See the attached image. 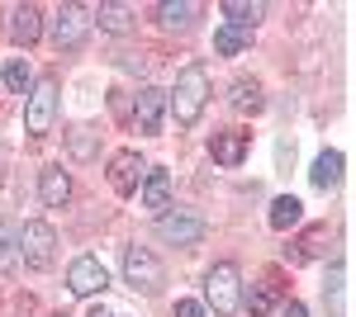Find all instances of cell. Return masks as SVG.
Here are the masks:
<instances>
[{"label":"cell","mask_w":356,"mask_h":317,"mask_svg":"<svg viewBox=\"0 0 356 317\" xmlns=\"http://www.w3.org/2000/svg\"><path fill=\"white\" fill-rule=\"evenodd\" d=\"M209 105V71L204 67H186L176 85L166 90V109H171V119L181 123V128H195L200 123V114Z\"/></svg>","instance_id":"6da1fadb"},{"label":"cell","mask_w":356,"mask_h":317,"mask_svg":"<svg viewBox=\"0 0 356 317\" xmlns=\"http://www.w3.org/2000/svg\"><path fill=\"white\" fill-rule=\"evenodd\" d=\"M204 298H209V308L214 317H233L238 313V303H243V280H238V265L233 261H219L209 275H204Z\"/></svg>","instance_id":"7a4b0ae2"},{"label":"cell","mask_w":356,"mask_h":317,"mask_svg":"<svg viewBox=\"0 0 356 317\" xmlns=\"http://www.w3.org/2000/svg\"><path fill=\"white\" fill-rule=\"evenodd\" d=\"M19 261L29 265V270H53L57 261V232H53V223H24L19 228Z\"/></svg>","instance_id":"3957f363"},{"label":"cell","mask_w":356,"mask_h":317,"mask_svg":"<svg viewBox=\"0 0 356 317\" xmlns=\"http://www.w3.org/2000/svg\"><path fill=\"white\" fill-rule=\"evenodd\" d=\"M162 261L147 251V246H129L124 251V284L129 289H138V293H157L162 289Z\"/></svg>","instance_id":"277c9868"},{"label":"cell","mask_w":356,"mask_h":317,"mask_svg":"<svg viewBox=\"0 0 356 317\" xmlns=\"http://www.w3.org/2000/svg\"><path fill=\"white\" fill-rule=\"evenodd\" d=\"M86 33H90V10L86 5H57V15H53V43L57 48H81L86 43Z\"/></svg>","instance_id":"5b68a950"},{"label":"cell","mask_w":356,"mask_h":317,"mask_svg":"<svg viewBox=\"0 0 356 317\" xmlns=\"http://www.w3.org/2000/svg\"><path fill=\"white\" fill-rule=\"evenodd\" d=\"M53 119H57V85L53 80H33L29 105H24V128L29 132H48Z\"/></svg>","instance_id":"8992f818"},{"label":"cell","mask_w":356,"mask_h":317,"mask_svg":"<svg viewBox=\"0 0 356 317\" xmlns=\"http://www.w3.org/2000/svg\"><path fill=\"white\" fill-rule=\"evenodd\" d=\"M162 119H166V90L143 85L134 95V128L147 132V137H157V132H162Z\"/></svg>","instance_id":"52a82bcc"},{"label":"cell","mask_w":356,"mask_h":317,"mask_svg":"<svg viewBox=\"0 0 356 317\" xmlns=\"http://www.w3.org/2000/svg\"><path fill=\"white\" fill-rule=\"evenodd\" d=\"M157 232H162V241H171V246H195V241H204L209 223L195 218V213H162V218H157Z\"/></svg>","instance_id":"ba28073f"},{"label":"cell","mask_w":356,"mask_h":317,"mask_svg":"<svg viewBox=\"0 0 356 317\" xmlns=\"http://www.w3.org/2000/svg\"><path fill=\"white\" fill-rule=\"evenodd\" d=\"M105 284H110V275H105V265L95 261V256H81V261H72V270H67V289L76 293V298L105 293Z\"/></svg>","instance_id":"9c48e42d"},{"label":"cell","mask_w":356,"mask_h":317,"mask_svg":"<svg viewBox=\"0 0 356 317\" xmlns=\"http://www.w3.org/2000/svg\"><path fill=\"white\" fill-rule=\"evenodd\" d=\"M143 175H147V166H143V157H138V152H114V161H110V185H114V194H134Z\"/></svg>","instance_id":"30bf717a"},{"label":"cell","mask_w":356,"mask_h":317,"mask_svg":"<svg viewBox=\"0 0 356 317\" xmlns=\"http://www.w3.org/2000/svg\"><path fill=\"white\" fill-rule=\"evenodd\" d=\"M247 147H252V132H238V128L214 132V142H209V152H214V161H219V166H243Z\"/></svg>","instance_id":"8fae6325"},{"label":"cell","mask_w":356,"mask_h":317,"mask_svg":"<svg viewBox=\"0 0 356 317\" xmlns=\"http://www.w3.org/2000/svg\"><path fill=\"white\" fill-rule=\"evenodd\" d=\"M38 33H43V15H38V5H15L10 10V38L29 48V43H38Z\"/></svg>","instance_id":"7c38bea8"},{"label":"cell","mask_w":356,"mask_h":317,"mask_svg":"<svg viewBox=\"0 0 356 317\" xmlns=\"http://www.w3.org/2000/svg\"><path fill=\"white\" fill-rule=\"evenodd\" d=\"M38 194H43V204H48V209H62V204L72 199V175H67L62 166L38 171Z\"/></svg>","instance_id":"4fadbf2b"},{"label":"cell","mask_w":356,"mask_h":317,"mask_svg":"<svg viewBox=\"0 0 356 317\" xmlns=\"http://www.w3.org/2000/svg\"><path fill=\"white\" fill-rule=\"evenodd\" d=\"M143 209H152V213L171 209V175L166 171H147L143 175Z\"/></svg>","instance_id":"5bb4252c"},{"label":"cell","mask_w":356,"mask_h":317,"mask_svg":"<svg viewBox=\"0 0 356 317\" xmlns=\"http://www.w3.org/2000/svg\"><path fill=\"white\" fill-rule=\"evenodd\" d=\"M228 105L238 109V114H261V109H266L261 85H257V80H247V76H238V80H233V90H228Z\"/></svg>","instance_id":"9a60e30c"},{"label":"cell","mask_w":356,"mask_h":317,"mask_svg":"<svg viewBox=\"0 0 356 317\" xmlns=\"http://www.w3.org/2000/svg\"><path fill=\"white\" fill-rule=\"evenodd\" d=\"M300 218H304V204L295 199V194H280V199L271 204V213H266V223H271L275 232H285V228H295Z\"/></svg>","instance_id":"2e32d148"},{"label":"cell","mask_w":356,"mask_h":317,"mask_svg":"<svg viewBox=\"0 0 356 317\" xmlns=\"http://www.w3.org/2000/svg\"><path fill=\"white\" fill-rule=\"evenodd\" d=\"M342 166H347V161H342V152H318V161H314V185L318 189H332L337 185V180H342Z\"/></svg>","instance_id":"e0dca14e"},{"label":"cell","mask_w":356,"mask_h":317,"mask_svg":"<svg viewBox=\"0 0 356 317\" xmlns=\"http://www.w3.org/2000/svg\"><path fill=\"white\" fill-rule=\"evenodd\" d=\"M247 43H252V28H238V24L214 28V53H219V57H238Z\"/></svg>","instance_id":"ac0fdd59"},{"label":"cell","mask_w":356,"mask_h":317,"mask_svg":"<svg viewBox=\"0 0 356 317\" xmlns=\"http://www.w3.org/2000/svg\"><path fill=\"white\" fill-rule=\"evenodd\" d=\"M19 265V223H0V275H10Z\"/></svg>","instance_id":"d6986e66"},{"label":"cell","mask_w":356,"mask_h":317,"mask_svg":"<svg viewBox=\"0 0 356 317\" xmlns=\"http://www.w3.org/2000/svg\"><path fill=\"white\" fill-rule=\"evenodd\" d=\"M157 19H162L166 28H186L195 19V5L191 0H162V5H157Z\"/></svg>","instance_id":"ffe728a7"},{"label":"cell","mask_w":356,"mask_h":317,"mask_svg":"<svg viewBox=\"0 0 356 317\" xmlns=\"http://www.w3.org/2000/svg\"><path fill=\"white\" fill-rule=\"evenodd\" d=\"M0 76H5V85H10L15 95H29V90H33V71H29V62H19V57H10Z\"/></svg>","instance_id":"44dd1931"},{"label":"cell","mask_w":356,"mask_h":317,"mask_svg":"<svg viewBox=\"0 0 356 317\" xmlns=\"http://www.w3.org/2000/svg\"><path fill=\"white\" fill-rule=\"evenodd\" d=\"M247 308H252V317H271V313H275V284H271V280L252 284V293H247Z\"/></svg>","instance_id":"7402d4cb"},{"label":"cell","mask_w":356,"mask_h":317,"mask_svg":"<svg viewBox=\"0 0 356 317\" xmlns=\"http://www.w3.org/2000/svg\"><path fill=\"white\" fill-rule=\"evenodd\" d=\"M223 15H228V24H238V28H257L261 5H247V0H223Z\"/></svg>","instance_id":"603a6c76"},{"label":"cell","mask_w":356,"mask_h":317,"mask_svg":"<svg viewBox=\"0 0 356 317\" xmlns=\"http://www.w3.org/2000/svg\"><path fill=\"white\" fill-rule=\"evenodd\" d=\"M129 15H134L129 5H100V10H95L100 28H110V33H124V28H129ZM95 19H90V24H95Z\"/></svg>","instance_id":"cb8c5ba5"},{"label":"cell","mask_w":356,"mask_h":317,"mask_svg":"<svg viewBox=\"0 0 356 317\" xmlns=\"http://www.w3.org/2000/svg\"><path fill=\"white\" fill-rule=\"evenodd\" d=\"M67 142H72V157H90V152H95L90 128H72V137H67Z\"/></svg>","instance_id":"d4e9b609"},{"label":"cell","mask_w":356,"mask_h":317,"mask_svg":"<svg viewBox=\"0 0 356 317\" xmlns=\"http://www.w3.org/2000/svg\"><path fill=\"white\" fill-rule=\"evenodd\" d=\"M176 317H209V308L195 303V298H181V303H176Z\"/></svg>","instance_id":"484cf974"},{"label":"cell","mask_w":356,"mask_h":317,"mask_svg":"<svg viewBox=\"0 0 356 317\" xmlns=\"http://www.w3.org/2000/svg\"><path fill=\"white\" fill-rule=\"evenodd\" d=\"M275 317H309V308H304V303H285Z\"/></svg>","instance_id":"4316f807"}]
</instances>
